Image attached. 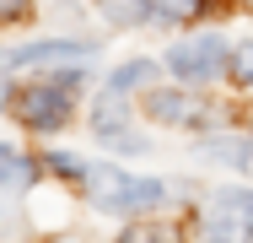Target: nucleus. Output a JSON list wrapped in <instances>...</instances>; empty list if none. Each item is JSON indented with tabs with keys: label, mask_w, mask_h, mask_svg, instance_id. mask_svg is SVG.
<instances>
[{
	"label": "nucleus",
	"mask_w": 253,
	"mask_h": 243,
	"mask_svg": "<svg viewBox=\"0 0 253 243\" xmlns=\"http://www.w3.org/2000/svg\"><path fill=\"white\" fill-rule=\"evenodd\" d=\"M0 157H5V151H0Z\"/></svg>",
	"instance_id": "f3484780"
},
{
	"label": "nucleus",
	"mask_w": 253,
	"mask_h": 243,
	"mask_svg": "<svg viewBox=\"0 0 253 243\" xmlns=\"http://www.w3.org/2000/svg\"><path fill=\"white\" fill-rule=\"evenodd\" d=\"M205 0H156V11H167V16H200Z\"/></svg>",
	"instance_id": "ddd939ff"
},
{
	"label": "nucleus",
	"mask_w": 253,
	"mask_h": 243,
	"mask_svg": "<svg viewBox=\"0 0 253 243\" xmlns=\"http://www.w3.org/2000/svg\"><path fill=\"white\" fill-rule=\"evenodd\" d=\"M146 114H151L156 124H200L205 119V108L194 97H183V92H151L146 97Z\"/></svg>",
	"instance_id": "39448f33"
},
{
	"label": "nucleus",
	"mask_w": 253,
	"mask_h": 243,
	"mask_svg": "<svg viewBox=\"0 0 253 243\" xmlns=\"http://www.w3.org/2000/svg\"><path fill=\"white\" fill-rule=\"evenodd\" d=\"M86 189L97 200V211H146V205H156L167 194L156 179H135L124 168H92L86 173Z\"/></svg>",
	"instance_id": "f257e3e1"
},
{
	"label": "nucleus",
	"mask_w": 253,
	"mask_h": 243,
	"mask_svg": "<svg viewBox=\"0 0 253 243\" xmlns=\"http://www.w3.org/2000/svg\"><path fill=\"white\" fill-rule=\"evenodd\" d=\"M119 243H172V233H167V227H156V222H146V227H129Z\"/></svg>",
	"instance_id": "9b49d317"
},
{
	"label": "nucleus",
	"mask_w": 253,
	"mask_h": 243,
	"mask_svg": "<svg viewBox=\"0 0 253 243\" xmlns=\"http://www.w3.org/2000/svg\"><path fill=\"white\" fill-rule=\"evenodd\" d=\"M49 60H86V49H76V44H33V49L5 54V65H49Z\"/></svg>",
	"instance_id": "423d86ee"
},
{
	"label": "nucleus",
	"mask_w": 253,
	"mask_h": 243,
	"mask_svg": "<svg viewBox=\"0 0 253 243\" xmlns=\"http://www.w3.org/2000/svg\"><path fill=\"white\" fill-rule=\"evenodd\" d=\"M49 168H59V173H70V179H81V173H86V162H81V157H70V151H59V157H49Z\"/></svg>",
	"instance_id": "4468645a"
},
{
	"label": "nucleus",
	"mask_w": 253,
	"mask_h": 243,
	"mask_svg": "<svg viewBox=\"0 0 253 243\" xmlns=\"http://www.w3.org/2000/svg\"><path fill=\"white\" fill-rule=\"evenodd\" d=\"M205 243H253V189H221L210 200Z\"/></svg>",
	"instance_id": "7ed1b4c3"
},
{
	"label": "nucleus",
	"mask_w": 253,
	"mask_h": 243,
	"mask_svg": "<svg viewBox=\"0 0 253 243\" xmlns=\"http://www.w3.org/2000/svg\"><path fill=\"white\" fill-rule=\"evenodd\" d=\"M167 65H172L178 81H210L226 65V44L221 38H183V44L167 54Z\"/></svg>",
	"instance_id": "20e7f679"
},
{
	"label": "nucleus",
	"mask_w": 253,
	"mask_h": 243,
	"mask_svg": "<svg viewBox=\"0 0 253 243\" xmlns=\"http://www.w3.org/2000/svg\"><path fill=\"white\" fill-rule=\"evenodd\" d=\"M11 16H27V0H0V22H11Z\"/></svg>",
	"instance_id": "2eb2a0df"
},
{
	"label": "nucleus",
	"mask_w": 253,
	"mask_h": 243,
	"mask_svg": "<svg viewBox=\"0 0 253 243\" xmlns=\"http://www.w3.org/2000/svg\"><path fill=\"white\" fill-rule=\"evenodd\" d=\"M76 70L70 76H54L43 87H27V92L16 97V119L27 124V130H59L65 124V114H70V92H76Z\"/></svg>",
	"instance_id": "f03ea898"
},
{
	"label": "nucleus",
	"mask_w": 253,
	"mask_h": 243,
	"mask_svg": "<svg viewBox=\"0 0 253 243\" xmlns=\"http://www.w3.org/2000/svg\"><path fill=\"white\" fill-rule=\"evenodd\" d=\"M59 243H76V238H59Z\"/></svg>",
	"instance_id": "dca6fc26"
},
{
	"label": "nucleus",
	"mask_w": 253,
	"mask_h": 243,
	"mask_svg": "<svg viewBox=\"0 0 253 243\" xmlns=\"http://www.w3.org/2000/svg\"><path fill=\"white\" fill-rule=\"evenodd\" d=\"M232 81H237V87H253V44L232 49Z\"/></svg>",
	"instance_id": "9d476101"
},
{
	"label": "nucleus",
	"mask_w": 253,
	"mask_h": 243,
	"mask_svg": "<svg viewBox=\"0 0 253 243\" xmlns=\"http://www.w3.org/2000/svg\"><path fill=\"white\" fill-rule=\"evenodd\" d=\"M210 157H226V162H248V146L243 141H215V146H205Z\"/></svg>",
	"instance_id": "f8f14e48"
},
{
	"label": "nucleus",
	"mask_w": 253,
	"mask_h": 243,
	"mask_svg": "<svg viewBox=\"0 0 253 243\" xmlns=\"http://www.w3.org/2000/svg\"><path fill=\"white\" fill-rule=\"evenodd\" d=\"M140 81H151V60H129V65H119L113 70V81H108V92H129V87H140Z\"/></svg>",
	"instance_id": "6e6552de"
},
{
	"label": "nucleus",
	"mask_w": 253,
	"mask_h": 243,
	"mask_svg": "<svg viewBox=\"0 0 253 243\" xmlns=\"http://www.w3.org/2000/svg\"><path fill=\"white\" fill-rule=\"evenodd\" d=\"M22 184H33V162L27 157H0V189H22Z\"/></svg>",
	"instance_id": "1a4fd4ad"
},
{
	"label": "nucleus",
	"mask_w": 253,
	"mask_h": 243,
	"mask_svg": "<svg viewBox=\"0 0 253 243\" xmlns=\"http://www.w3.org/2000/svg\"><path fill=\"white\" fill-rule=\"evenodd\" d=\"M97 11L113 22V27H135L151 16V0H97Z\"/></svg>",
	"instance_id": "0eeeda50"
}]
</instances>
